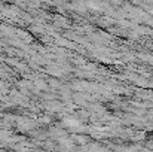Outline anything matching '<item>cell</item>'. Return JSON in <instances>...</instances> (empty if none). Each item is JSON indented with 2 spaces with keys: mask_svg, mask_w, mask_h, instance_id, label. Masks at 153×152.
Listing matches in <instances>:
<instances>
[{
  "mask_svg": "<svg viewBox=\"0 0 153 152\" xmlns=\"http://www.w3.org/2000/svg\"><path fill=\"white\" fill-rule=\"evenodd\" d=\"M70 137L74 142V145H80V146H85V145H88L91 142V137L89 136H85V134H77L76 133V134H71Z\"/></svg>",
  "mask_w": 153,
  "mask_h": 152,
  "instance_id": "cell-1",
  "label": "cell"
},
{
  "mask_svg": "<svg viewBox=\"0 0 153 152\" xmlns=\"http://www.w3.org/2000/svg\"><path fill=\"white\" fill-rule=\"evenodd\" d=\"M144 134H146L144 131H140V133H137V134L132 137V140H134V142H141V140H144V139H146V136H144Z\"/></svg>",
  "mask_w": 153,
  "mask_h": 152,
  "instance_id": "cell-4",
  "label": "cell"
},
{
  "mask_svg": "<svg viewBox=\"0 0 153 152\" xmlns=\"http://www.w3.org/2000/svg\"><path fill=\"white\" fill-rule=\"evenodd\" d=\"M37 122L39 124H43V125H48V124H51V118L49 116H42V118H39Z\"/></svg>",
  "mask_w": 153,
  "mask_h": 152,
  "instance_id": "cell-5",
  "label": "cell"
},
{
  "mask_svg": "<svg viewBox=\"0 0 153 152\" xmlns=\"http://www.w3.org/2000/svg\"><path fill=\"white\" fill-rule=\"evenodd\" d=\"M46 107H48L49 110H52V112H59L62 106H61V103H56V101H52V103H49V104H48Z\"/></svg>",
  "mask_w": 153,
  "mask_h": 152,
  "instance_id": "cell-2",
  "label": "cell"
},
{
  "mask_svg": "<svg viewBox=\"0 0 153 152\" xmlns=\"http://www.w3.org/2000/svg\"><path fill=\"white\" fill-rule=\"evenodd\" d=\"M34 87H36V88H39V90H46L48 84H46L45 81H40V79H37V81L34 82Z\"/></svg>",
  "mask_w": 153,
  "mask_h": 152,
  "instance_id": "cell-3",
  "label": "cell"
}]
</instances>
